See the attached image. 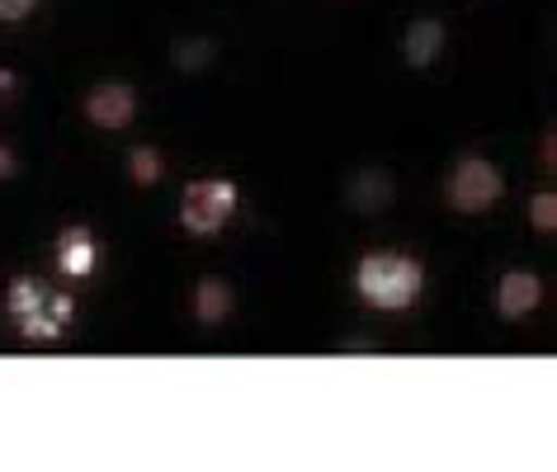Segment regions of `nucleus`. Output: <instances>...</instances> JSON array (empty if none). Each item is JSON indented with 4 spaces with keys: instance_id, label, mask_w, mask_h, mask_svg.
Masks as SVG:
<instances>
[{
    "instance_id": "f03ea898",
    "label": "nucleus",
    "mask_w": 557,
    "mask_h": 472,
    "mask_svg": "<svg viewBox=\"0 0 557 472\" xmlns=\"http://www.w3.org/2000/svg\"><path fill=\"white\" fill-rule=\"evenodd\" d=\"M500 194H506V179L486 157H463L444 179V199L458 213H486L492 203H500Z\"/></svg>"
},
{
    "instance_id": "39448f33",
    "label": "nucleus",
    "mask_w": 557,
    "mask_h": 472,
    "mask_svg": "<svg viewBox=\"0 0 557 472\" xmlns=\"http://www.w3.org/2000/svg\"><path fill=\"white\" fill-rule=\"evenodd\" d=\"M543 302V280L529 270H510L500 274L496 284V312L506 316V322H524V316H534Z\"/></svg>"
},
{
    "instance_id": "0eeeda50",
    "label": "nucleus",
    "mask_w": 557,
    "mask_h": 472,
    "mask_svg": "<svg viewBox=\"0 0 557 472\" xmlns=\"http://www.w3.org/2000/svg\"><path fill=\"white\" fill-rule=\"evenodd\" d=\"M401 52H407V66H430L444 52V24L421 15L407 29V44H401Z\"/></svg>"
},
{
    "instance_id": "6e6552de",
    "label": "nucleus",
    "mask_w": 557,
    "mask_h": 472,
    "mask_svg": "<svg viewBox=\"0 0 557 472\" xmlns=\"http://www.w3.org/2000/svg\"><path fill=\"white\" fill-rule=\"evenodd\" d=\"M161 175H165V157L157 147H133L128 151V179L133 185L151 189V185H161Z\"/></svg>"
},
{
    "instance_id": "1a4fd4ad",
    "label": "nucleus",
    "mask_w": 557,
    "mask_h": 472,
    "mask_svg": "<svg viewBox=\"0 0 557 472\" xmlns=\"http://www.w3.org/2000/svg\"><path fill=\"white\" fill-rule=\"evenodd\" d=\"M90 256H95L90 232H66L62 236V270L66 274H86L90 270Z\"/></svg>"
},
{
    "instance_id": "20e7f679",
    "label": "nucleus",
    "mask_w": 557,
    "mask_h": 472,
    "mask_svg": "<svg viewBox=\"0 0 557 472\" xmlns=\"http://www.w3.org/2000/svg\"><path fill=\"white\" fill-rule=\"evenodd\" d=\"M81 114L100 133H123V128H133V119H137V90L123 86V80H104V86H95L86 100H81Z\"/></svg>"
},
{
    "instance_id": "7ed1b4c3",
    "label": "nucleus",
    "mask_w": 557,
    "mask_h": 472,
    "mask_svg": "<svg viewBox=\"0 0 557 472\" xmlns=\"http://www.w3.org/2000/svg\"><path fill=\"white\" fill-rule=\"evenodd\" d=\"M236 213V185L227 179H199L180 199V227L189 236H218Z\"/></svg>"
},
{
    "instance_id": "f257e3e1",
    "label": "nucleus",
    "mask_w": 557,
    "mask_h": 472,
    "mask_svg": "<svg viewBox=\"0 0 557 472\" xmlns=\"http://www.w3.org/2000/svg\"><path fill=\"white\" fill-rule=\"evenodd\" d=\"M421 288H425V270L397 251H373L355 270V294L379 312H407L421 298Z\"/></svg>"
},
{
    "instance_id": "f8f14e48",
    "label": "nucleus",
    "mask_w": 557,
    "mask_h": 472,
    "mask_svg": "<svg viewBox=\"0 0 557 472\" xmlns=\"http://www.w3.org/2000/svg\"><path fill=\"white\" fill-rule=\"evenodd\" d=\"M15 171H20V157L0 142V179H15Z\"/></svg>"
},
{
    "instance_id": "9b49d317",
    "label": "nucleus",
    "mask_w": 557,
    "mask_h": 472,
    "mask_svg": "<svg viewBox=\"0 0 557 472\" xmlns=\"http://www.w3.org/2000/svg\"><path fill=\"white\" fill-rule=\"evenodd\" d=\"M38 10V0H0V24H20Z\"/></svg>"
},
{
    "instance_id": "423d86ee",
    "label": "nucleus",
    "mask_w": 557,
    "mask_h": 472,
    "mask_svg": "<svg viewBox=\"0 0 557 472\" xmlns=\"http://www.w3.org/2000/svg\"><path fill=\"white\" fill-rule=\"evenodd\" d=\"M236 308V294L227 280H218V274H208V280L194 284V316H199L203 326H218L222 316H232Z\"/></svg>"
},
{
    "instance_id": "9d476101",
    "label": "nucleus",
    "mask_w": 557,
    "mask_h": 472,
    "mask_svg": "<svg viewBox=\"0 0 557 472\" xmlns=\"http://www.w3.org/2000/svg\"><path fill=\"white\" fill-rule=\"evenodd\" d=\"M529 222H534L543 236L557 232V199L553 194H534V199H529Z\"/></svg>"
}]
</instances>
